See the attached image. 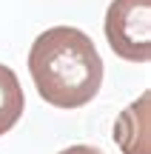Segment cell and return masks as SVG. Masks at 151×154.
<instances>
[{"mask_svg":"<svg viewBox=\"0 0 151 154\" xmlns=\"http://www.w3.org/2000/svg\"><path fill=\"white\" fill-rule=\"evenodd\" d=\"M29 74L49 106L71 111L97 97L103 86V57L86 32L74 26H51L32 43Z\"/></svg>","mask_w":151,"mask_h":154,"instance_id":"cell-1","label":"cell"},{"mask_svg":"<svg viewBox=\"0 0 151 154\" xmlns=\"http://www.w3.org/2000/svg\"><path fill=\"white\" fill-rule=\"evenodd\" d=\"M151 0H111L103 32L117 57L146 63L151 57Z\"/></svg>","mask_w":151,"mask_h":154,"instance_id":"cell-2","label":"cell"},{"mask_svg":"<svg viewBox=\"0 0 151 154\" xmlns=\"http://www.w3.org/2000/svg\"><path fill=\"white\" fill-rule=\"evenodd\" d=\"M148 91L140 94V100L120 111L114 123V140L123 154H151L148 146Z\"/></svg>","mask_w":151,"mask_h":154,"instance_id":"cell-3","label":"cell"},{"mask_svg":"<svg viewBox=\"0 0 151 154\" xmlns=\"http://www.w3.org/2000/svg\"><path fill=\"white\" fill-rule=\"evenodd\" d=\"M23 109H26V97H23L20 80L9 66L0 63V137L17 126V120L23 117Z\"/></svg>","mask_w":151,"mask_h":154,"instance_id":"cell-4","label":"cell"},{"mask_svg":"<svg viewBox=\"0 0 151 154\" xmlns=\"http://www.w3.org/2000/svg\"><path fill=\"white\" fill-rule=\"evenodd\" d=\"M57 154H106V151L97 149V146H68V149H63Z\"/></svg>","mask_w":151,"mask_h":154,"instance_id":"cell-5","label":"cell"}]
</instances>
